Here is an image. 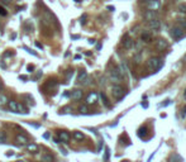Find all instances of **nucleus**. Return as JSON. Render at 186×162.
<instances>
[{
	"label": "nucleus",
	"instance_id": "f257e3e1",
	"mask_svg": "<svg viewBox=\"0 0 186 162\" xmlns=\"http://www.w3.org/2000/svg\"><path fill=\"white\" fill-rule=\"evenodd\" d=\"M163 66V62L161 58H158V57H152V58L148 60V67L151 70H153V71H157V70H160Z\"/></svg>",
	"mask_w": 186,
	"mask_h": 162
},
{
	"label": "nucleus",
	"instance_id": "f03ea898",
	"mask_svg": "<svg viewBox=\"0 0 186 162\" xmlns=\"http://www.w3.org/2000/svg\"><path fill=\"white\" fill-rule=\"evenodd\" d=\"M111 93H113L115 99H122V98L126 95V89L122 86V85H113Z\"/></svg>",
	"mask_w": 186,
	"mask_h": 162
},
{
	"label": "nucleus",
	"instance_id": "7ed1b4c3",
	"mask_svg": "<svg viewBox=\"0 0 186 162\" xmlns=\"http://www.w3.org/2000/svg\"><path fill=\"white\" fill-rule=\"evenodd\" d=\"M171 36L174 38L175 41H180L182 38L185 37V31L182 29V28L179 25V27H174L171 29Z\"/></svg>",
	"mask_w": 186,
	"mask_h": 162
},
{
	"label": "nucleus",
	"instance_id": "20e7f679",
	"mask_svg": "<svg viewBox=\"0 0 186 162\" xmlns=\"http://www.w3.org/2000/svg\"><path fill=\"white\" fill-rule=\"evenodd\" d=\"M122 79H123V74H122L120 68H118V67L111 68V71H110V80L117 84V82H119Z\"/></svg>",
	"mask_w": 186,
	"mask_h": 162
},
{
	"label": "nucleus",
	"instance_id": "39448f33",
	"mask_svg": "<svg viewBox=\"0 0 186 162\" xmlns=\"http://www.w3.org/2000/svg\"><path fill=\"white\" fill-rule=\"evenodd\" d=\"M57 85H58V82H57V80H48L46 84H44V86H43V90H46V93H50V91H52L54 90V89L57 87Z\"/></svg>",
	"mask_w": 186,
	"mask_h": 162
},
{
	"label": "nucleus",
	"instance_id": "423d86ee",
	"mask_svg": "<svg viewBox=\"0 0 186 162\" xmlns=\"http://www.w3.org/2000/svg\"><path fill=\"white\" fill-rule=\"evenodd\" d=\"M98 98L99 95L95 93V91H92V93H90L88 95V98H86V104L88 105H92V104H95L96 101H98Z\"/></svg>",
	"mask_w": 186,
	"mask_h": 162
},
{
	"label": "nucleus",
	"instance_id": "0eeeda50",
	"mask_svg": "<svg viewBox=\"0 0 186 162\" xmlns=\"http://www.w3.org/2000/svg\"><path fill=\"white\" fill-rule=\"evenodd\" d=\"M148 28L152 31H158L160 28H161V23H160V20L157 18L152 19V20L148 22Z\"/></svg>",
	"mask_w": 186,
	"mask_h": 162
},
{
	"label": "nucleus",
	"instance_id": "6e6552de",
	"mask_svg": "<svg viewBox=\"0 0 186 162\" xmlns=\"http://www.w3.org/2000/svg\"><path fill=\"white\" fill-rule=\"evenodd\" d=\"M89 79H88V74H86L85 70H82V71H80V74L77 76V82L79 84H88Z\"/></svg>",
	"mask_w": 186,
	"mask_h": 162
},
{
	"label": "nucleus",
	"instance_id": "1a4fd4ad",
	"mask_svg": "<svg viewBox=\"0 0 186 162\" xmlns=\"http://www.w3.org/2000/svg\"><path fill=\"white\" fill-rule=\"evenodd\" d=\"M82 95H84V93H82V90H80V89H76V90H73L70 93V96H71L72 100H80L82 99Z\"/></svg>",
	"mask_w": 186,
	"mask_h": 162
},
{
	"label": "nucleus",
	"instance_id": "9d476101",
	"mask_svg": "<svg viewBox=\"0 0 186 162\" xmlns=\"http://www.w3.org/2000/svg\"><path fill=\"white\" fill-rule=\"evenodd\" d=\"M57 137H58L60 141L63 142V143H67V142L70 141V138H71L66 131H58V136H57Z\"/></svg>",
	"mask_w": 186,
	"mask_h": 162
},
{
	"label": "nucleus",
	"instance_id": "9b49d317",
	"mask_svg": "<svg viewBox=\"0 0 186 162\" xmlns=\"http://www.w3.org/2000/svg\"><path fill=\"white\" fill-rule=\"evenodd\" d=\"M160 5H161L160 0H149L148 1V9H151V10H157Z\"/></svg>",
	"mask_w": 186,
	"mask_h": 162
},
{
	"label": "nucleus",
	"instance_id": "f8f14e48",
	"mask_svg": "<svg viewBox=\"0 0 186 162\" xmlns=\"http://www.w3.org/2000/svg\"><path fill=\"white\" fill-rule=\"evenodd\" d=\"M144 19H146V20H152V19H155V18H157V14H156V12L155 10H147L146 13H144Z\"/></svg>",
	"mask_w": 186,
	"mask_h": 162
},
{
	"label": "nucleus",
	"instance_id": "ddd939ff",
	"mask_svg": "<svg viewBox=\"0 0 186 162\" xmlns=\"http://www.w3.org/2000/svg\"><path fill=\"white\" fill-rule=\"evenodd\" d=\"M22 99L23 100H25V103L28 104V105H34V98L32 96V95H29V94H24V95H22Z\"/></svg>",
	"mask_w": 186,
	"mask_h": 162
},
{
	"label": "nucleus",
	"instance_id": "4468645a",
	"mask_svg": "<svg viewBox=\"0 0 186 162\" xmlns=\"http://www.w3.org/2000/svg\"><path fill=\"white\" fill-rule=\"evenodd\" d=\"M17 113H22V114H28V108L24 105L23 103H17Z\"/></svg>",
	"mask_w": 186,
	"mask_h": 162
},
{
	"label": "nucleus",
	"instance_id": "2eb2a0df",
	"mask_svg": "<svg viewBox=\"0 0 186 162\" xmlns=\"http://www.w3.org/2000/svg\"><path fill=\"white\" fill-rule=\"evenodd\" d=\"M167 42H166L165 39H158L157 41V44H156V47H157V49L158 51H163V49H166L167 48Z\"/></svg>",
	"mask_w": 186,
	"mask_h": 162
},
{
	"label": "nucleus",
	"instance_id": "dca6fc26",
	"mask_svg": "<svg viewBox=\"0 0 186 162\" xmlns=\"http://www.w3.org/2000/svg\"><path fill=\"white\" fill-rule=\"evenodd\" d=\"M27 151L31 153H37L39 151V147L36 143H27Z\"/></svg>",
	"mask_w": 186,
	"mask_h": 162
},
{
	"label": "nucleus",
	"instance_id": "f3484780",
	"mask_svg": "<svg viewBox=\"0 0 186 162\" xmlns=\"http://www.w3.org/2000/svg\"><path fill=\"white\" fill-rule=\"evenodd\" d=\"M15 139H17V142L19 144H27L28 143V137L24 134H18Z\"/></svg>",
	"mask_w": 186,
	"mask_h": 162
},
{
	"label": "nucleus",
	"instance_id": "a211bd4d",
	"mask_svg": "<svg viewBox=\"0 0 186 162\" xmlns=\"http://www.w3.org/2000/svg\"><path fill=\"white\" fill-rule=\"evenodd\" d=\"M141 38H142V41H143V42H151V41H152V34H151L149 33V32H143V33H142V36H141Z\"/></svg>",
	"mask_w": 186,
	"mask_h": 162
},
{
	"label": "nucleus",
	"instance_id": "6ab92c4d",
	"mask_svg": "<svg viewBox=\"0 0 186 162\" xmlns=\"http://www.w3.org/2000/svg\"><path fill=\"white\" fill-rule=\"evenodd\" d=\"M132 46H133V41L130 39L129 37L124 38V41H123V47L124 48H132Z\"/></svg>",
	"mask_w": 186,
	"mask_h": 162
},
{
	"label": "nucleus",
	"instance_id": "aec40b11",
	"mask_svg": "<svg viewBox=\"0 0 186 162\" xmlns=\"http://www.w3.org/2000/svg\"><path fill=\"white\" fill-rule=\"evenodd\" d=\"M42 162H53L54 161V157L52 156L51 153H44V155H42Z\"/></svg>",
	"mask_w": 186,
	"mask_h": 162
},
{
	"label": "nucleus",
	"instance_id": "412c9836",
	"mask_svg": "<svg viewBox=\"0 0 186 162\" xmlns=\"http://www.w3.org/2000/svg\"><path fill=\"white\" fill-rule=\"evenodd\" d=\"M72 137L76 139V141H82V139L85 138V136L82 134L81 132H79V131H76V132H73V134H72Z\"/></svg>",
	"mask_w": 186,
	"mask_h": 162
},
{
	"label": "nucleus",
	"instance_id": "4be33fe9",
	"mask_svg": "<svg viewBox=\"0 0 186 162\" xmlns=\"http://www.w3.org/2000/svg\"><path fill=\"white\" fill-rule=\"evenodd\" d=\"M8 106H9V109H10L12 112L17 113V103H15V101L9 100V101H8Z\"/></svg>",
	"mask_w": 186,
	"mask_h": 162
},
{
	"label": "nucleus",
	"instance_id": "5701e85b",
	"mask_svg": "<svg viewBox=\"0 0 186 162\" xmlns=\"http://www.w3.org/2000/svg\"><path fill=\"white\" fill-rule=\"evenodd\" d=\"M146 134H147V128L146 127H141L139 131H138V137L139 138H144L146 137Z\"/></svg>",
	"mask_w": 186,
	"mask_h": 162
},
{
	"label": "nucleus",
	"instance_id": "b1692460",
	"mask_svg": "<svg viewBox=\"0 0 186 162\" xmlns=\"http://www.w3.org/2000/svg\"><path fill=\"white\" fill-rule=\"evenodd\" d=\"M168 162H181V157L179 156V155H172V156L170 157Z\"/></svg>",
	"mask_w": 186,
	"mask_h": 162
},
{
	"label": "nucleus",
	"instance_id": "393cba45",
	"mask_svg": "<svg viewBox=\"0 0 186 162\" xmlns=\"http://www.w3.org/2000/svg\"><path fill=\"white\" fill-rule=\"evenodd\" d=\"M8 98L5 95H0V106H4L5 104H8Z\"/></svg>",
	"mask_w": 186,
	"mask_h": 162
},
{
	"label": "nucleus",
	"instance_id": "a878e982",
	"mask_svg": "<svg viewBox=\"0 0 186 162\" xmlns=\"http://www.w3.org/2000/svg\"><path fill=\"white\" fill-rule=\"evenodd\" d=\"M0 143H6V133L4 131L0 132Z\"/></svg>",
	"mask_w": 186,
	"mask_h": 162
},
{
	"label": "nucleus",
	"instance_id": "bb28decb",
	"mask_svg": "<svg viewBox=\"0 0 186 162\" xmlns=\"http://www.w3.org/2000/svg\"><path fill=\"white\" fill-rule=\"evenodd\" d=\"M24 28L27 32H33V24H32L31 22H27V23L24 24Z\"/></svg>",
	"mask_w": 186,
	"mask_h": 162
},
{
	"label": "nucleus",
	"instance_id": "cd10ccee",
	"mask_svg": "<svg viewBox=\"0 0 186 162\" xmlns=\"http://www.w3.org/2000/svg\"><path fill=\"white\" fill-rule=\"evenodd\" d=\"M100 98H101L103 103H104V105H105V106H109V100L107 99V95H105L104 93H101V94H100Z\"/></svg>",
	"mask_w": 186,
	"mask_h": 162
},
{
	"label": "nucleus",
	"instance_id": "c85d7f7f",
	"mask_svg": "<svg viewBox=\"0 0 186 162\" xmlns=\"http://www.w3.org/2000/svg\"><path fill=\"white\" fill-rule=\"evenodd\" d=\"M70 112H72L71 106H65L60 110V114H66V113H70Z\"/></svg>",
	"mask_w": 186,
	"mask_h": 162
},
{
	"label": "nucleus",
	"instance_id": "c756f323",
	"mask_svg": "<svg viewBox=\"0 0 186 162\" xmlns=\"http://www.w3.org/2000/svg\"><path fill=\"white\" fill-rule=\"evenodd\" d=\"M177 10L180 12V13H186V4H179V6H177Z\"/></svg>",
	"mask_w": 186,
	"mask_h": 162
},
{
	"label": "nucleus",
	"instance_id": "7c9ffc66",
	"mask_svg": "<svg viewBox=\"0 0 186 162\" xmlns=\"http://www.w3.org/2000/svg\"><path fill=\"white\" fill-rule=\"evenodd\" d=\"M23 48H24L25 51H27V52H28V53H31V55H33V56H36V57H38V55H37V52H34V51H32L31 48H28V47H27V46H24V47H23Z\"/></svg>",
	"mask_w": 186,
	"mask_h": 162
},
{
	"label": "nucleus",
	"instance_id": "2f4dec72",
	"mask_svg": "<svg viewBox=\"0 0 186 162\" xmlns=\"http://www.w3.org/2000/svg\"><path fill=\"white\" fill-rule=\"evenodd\" d=\"M6 14H8V12L5 10V8H4V6L0 5V15H1V17H5Z\"/></svg>",
	"mask_w": 186,
	"mask_h": 162
},
{
	"label": "nucleus",
	"instance_id": "473e14b6",
	"mask_svg": "<svg viewBox=\"0 0 186 162\" xmlns=\"http://www.w3.org/2000/svg\"><path fill=\"white\" fill-rule=\"evenodd\" d=\"M180 27L184 31H186V19H180Z\"/></svg>",
	"mask_w": 186,
	"mask_h": 162
},
{
	"label": "nucleus",
	"instance_id": "72a5a7b5",
	"mask_svg": "<svg viewBox=\"0 0 186 162\" xmlns=\"http://www.w3.org/2000/svg\"><path fill=\"white\" fill-rule=\"evenodd\" d=\"M80 113H81V114H86V113H88V106H86V105H82V106H80Z\"/></svg>",
	"mask_w": 186,
	"mask_h": 162
},
{
	"label": "nucleus",
	"instance_id": "f704fd0d",
	"mask_svg": "<svg viewBox=\"0 0 186 162\" xmlns=\"http://www.w3.org/2000/svg\"><path fill=\"white\" fill-rule=\"evenodd\" d=\"M86 18H88V17H86V14H84L81 18H80V23H81L82 25H84V24L86 23Z\"/></svg>",
	"mask_w": 186,
	"mask_h": 162
},
{
	"label": "nucleus",
	"instance_id": "c9c22d12",
	"mask_svg": "<svg viewBox=\"0 0 186 162\" xmlns=\"http://www.w3.org/2000/svg\"><path fill=\"white\" fill-rule=\"evenodd\" d=\"M9 56H14V52H12V51H9V52H5L3 57H9Z\"/></svg>",
	"mask_w": 186,
	"mask_h": 162
},
{
	"label": "nucleus",
	"instance_id": "e433bc0d",
	"mask_svg": "<svg viewBox=\"0 0 186 162\" xmlns=\"http://www.w3.org/2000/svg\"><path fill=\"white\" fill-rule=\"evenodd\" d=\"M41 76H42V71H38V74H37V75H36V76H34V77H33V80H36V81H37L38 79L41 77Z\"/></svg>",
	"mask_w": 186,
	"mask_h": 162
},
{
	"label": "nucleus",
	"instance_id": "4c0bfd02",
	"mask_svg": "<svg viewBox=\"0 0 186 162\" xmlns=\"http://www.w3.org/2000/svg\"><path fill=\"white\" fill-rule=\"evenodd\" d=\"M27 70H28V72H33L34 66H33V65H28V66H27Z\"/></svg>",
	"mask_w": 186,
	"mask_h": 162
},
{
	"label": "nucleus",
	"instance_id": "58836bf2",
	"mask_svg": "<svg viewBox=\"0 0 186 162\" xmlns=\"http://www.w3.org/2000/svg\"><path fill=\"white\" fill-rule=\"evenodd\" d=\"M36 46L38 47L39 49H43V44L42 43H39V42H36Z\"/></svg>",
	"mask_w": 186,
	"mask_h": 162
},
{
	"label": "nucleus",
	"instance_id": "ea45409f",
	"mask_svg": "<svg viewBox=\"0 0 186 162\" xmlns=\"http://www.w3.org/2000/svg\"><path fill=\"white\" fill-rule=\"evenodd\" d=\"M53 141H54V143H61V141H60L58 137H53Z\"/></svg>",
	"mask_w": 186,
	"mask_h": 162
},
{
	"label": "nucleus",
	"instance_id": "a19ab883",
	"mask_svg": "<svg viewBox=\"0 0 186 162\" xmlns=\"http://www.w3.org/2000/svg\"><path fill=\"white\" fill-rule=\"evenodd\" d=\"M19 80H28V77H27V76H24V75H22V76H19Z\"/></svg>",
	"mask_w": 186,
	"mask_h": 162
},
{
	"label": "nucleus",
	"instance_id": "79ce46f5",
	"mask_svg": "<svg viewBox=\"0 0 186 162\" xmlns=\"http://www.w3.org/2000/svg\"><path fill=\"white\" fill-rule=\"evenodd\" d=\"M43 138H44V139H48V138H50V133H48V132L44 133V134H43Z\"/></svg>",
	"mask_w": 186,
	"mask_h": 162
},
{
	"label": "nucleus",
	"instance_id": "37998d69",
	"mask_svg": "<svg viewBox=\"0 0 186 162\" xmlns=\"http://www.w3.org/2000/svg\"><path fill=\"white\" fill-rule=\"evenodd\" d=\"M61 152H62V153H63V156H67V152H66L65 148H61Z\"/></svg>",
	"mask_w": 186,
	"mask_h": 162
},
{
	"label": "nucleus",
	"instance_id": "c03bdc74",
	"mask_svg": "<svg viewBox=\"0 0 186 162\" xmlns=\"http://www.w3.org/2000/svg\"><path fill=\"white\" fill-rule=\"evenodd\" d=\"M0 1H1L3 4H9V3H10V0H0Z\"/></svg>",
	"mask_w": 186,
	"mask_h": 162
},
{
	"label": "nucleus",
	"instance_id": "a18cd8bd",
	"mask_svg": "<svg viewBox=\"0 0 186 162\" xmlns=\"http://www.w3.org/2000/svg\"><path fill=\"white\" fill-rule=\"evenodd\" d=\"M0 66H1L3 68H6V65H5V63L3 62V61H0Z\"/></svg>",
	"mask_w": 186,
	"mask_h": 162
},
{
	"label": "nucleus",
	"instance_id": "49530a36",
	"mask_svg": "<svg viewBox=\"0 0 186 162\" xmlns=\"http://www.w3.org/2000/svg\"><path fill=\"white\" fill-rule=\"evenodd\" d=\"M13 155H14V153H13V151H8V153H6V156H13Z\"/></svg>",
	"mask_w": 186,
	"mask_h": 162
},
{
	"label": "nucleus",
	"instance_id": "de8ad7c7",
	"mask_svg": "<svg viewBox=\"0 0 186 162\" xmlns=\"http://www.w3.org/2000/svg\"><path fill=\"white\" fill-rule=\"evenodd\" d=\"M69 96H70V93H69V91H66V93L63 94V98H69Z\"/></svg>",
	"mask_w": 186,
	"mask_h": 162
},
{
	"label": "nucleus",
	"instance_id": "09e8293b",
	"mask_svg": "<svg viewBox=\"0 0 186 162\" xmlns=\"http://www.w3.org/2000/svg\"><path fill=\"white\" fill-rule=\"evenodd\" d=\"M181 115H182V117H185V115H186V106L184 108V110H182V114H181Z\"/></svg>",
	"mask_w": 186,
	"mask_h": 162
},
{
	"label": "nucleus",
	"instance_id": "8fccbe9b",
	"mask_svg": "<svg viewBox=\"0 0 186 162\" xmlns=\"http://www.w3.org/2000/svg\"><path fill=\"white\" fill-rule=\"evenodd\" d=\"M71 38H72V39H79L80 36H71Z\"/></svg>",
	"mask_w": 186,
	"mask_h": 162
},
{
	"label": "nucleus",
	"instance_id": "3c124183",
	"mask_svg": "<svg viewBox=\"0 0 186 162\" xmlns=\"http://www.w3.org/2000/svg\"><path fill=\"white\" fill-rule=\"evenodd\" d=\"M15 37H17V34H15V33H13L12 36H10V38H12V39H15Z\"/></svg>",
	"mask_w": 186,
	"mask_h": 162
},
{
	"label": "nucleus",
	"instance_id": "603ef678",
	"mask_svg": "<svg viewBox=\"0 0 186 162\" xmlns=\"http://www.w3.org/2000/svg\"><path fill=\"white\" fill-rule=\"evenodd\" d=\"M108 9H109L110 12H113V10H114V6H108Z\"/></svg>",
	"mask_w": 186,
	"mask_h": 162
},
{
	"label": "nucleus",
	"instance_id": "864d4df0",
	"mask_svg": "<svg viewBox=\"0 0 186 162\" xmlns=\"http://www.w3.org/2000/svg\"><path fill=\"white\" fill-rule=\"evenodd\" d=\"M89 43H90V44H94V43H95V39H90V41H89Z\"/></svg>",
	"mask_w": 186,
	"mask_h": 162
},
{
	"label": "nucleus",
	"instance_id": "5fc2aeb1",
	"mask_svg": "<svg viewBox=\"0 0 186 162\" xmlns=\"http://www.w3.org/2000/svg\"><path fill=\"white\" fill-rule=\"evenodd\" d=\"M141 1H142V3H148L149 0H141Z\"/></svg>",
	"mask_w": 186,
	"mask_h": 162
},
{
	"label": "nucleus",
	"instance_id": "6e6d98bb",
	"mask_svg": "<svg viewBox=\"0 0 186 162\" xmlns=\"http://www.w3.org/2000/svg\"><path fill=\"white\" fill-rule=\"evenodd\" d=\"M75 1H76V3H81L82 0H75Z\"/></svg>",
	"mask_w": 186,
	"mask_h": 162
},
{
	"label": "nucleus",
	"instance_id": "4d7b16f0",
	"mask_svg": "<svg viewBox=\"0 0 186 162\" xmlns=\"http://www.w3.org/2000/svg\"><path fill=\"white\" fill-rule=\"evenodd\" d=\"M17 162H27V161H23V160H20V161H17Z\"/></svg>",
	"mask_w": 186,
	"mask_h": 162
},
{
	"label": "nucleus",
	"instance_id": "13d9d810",
	"mask_svg": "<svg viewBox=\"0 0 186 162\" xmlns=\"http://www.w3.org/2000/svg\"><path fill=\"white\" fill-rule=\"evenodd\" d=\"M123 162H128V161H123Z\"/></svg>",
	"mask_w": 186,
	"mask_h": 162
}]
</instances>
